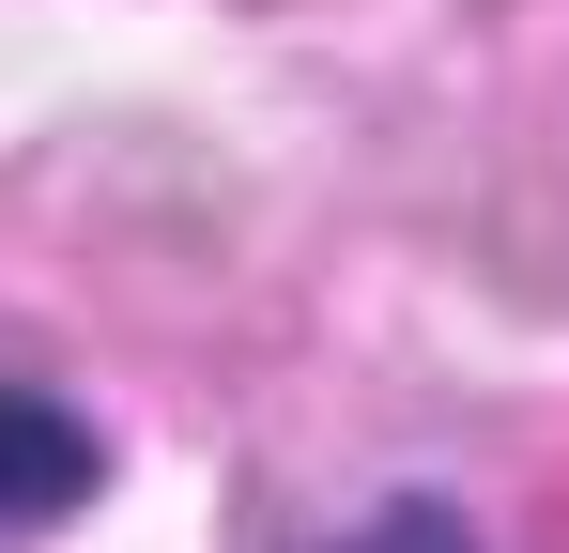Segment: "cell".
<instances>
[{
  "label": "cell",
  "mask_w": 569,
  "mask_h": 553,
  "mask_svg": "<svg viewBox=\"0 0 569 553\" xmlns=\"http://www.w3.org/2000/svg\"><path fill=\"white\" fill-rule=\"evenodd\" d=\"M323 553H477V523L447 507V492H400V507H370L355 539H323Z\"/></svg>",
  "instance_id": "obj_2"
},
{
  "label": "cell",
  "mask_w": 569,
  "mask_h": 553,
  "mask_svg": "<svg viewBox=\"0 0 569 553\" xmlns=\"http://www.w3.org/2000/svg\"><path fill=\"white\" fill-rule=\"evenodd\" d=\"M93 476H108V431L78 415V400H62V384L0 369V553L62 539V523L93 507Z\"/></svg>",
  "instance_id": "obj_1"
}]
</instances>
